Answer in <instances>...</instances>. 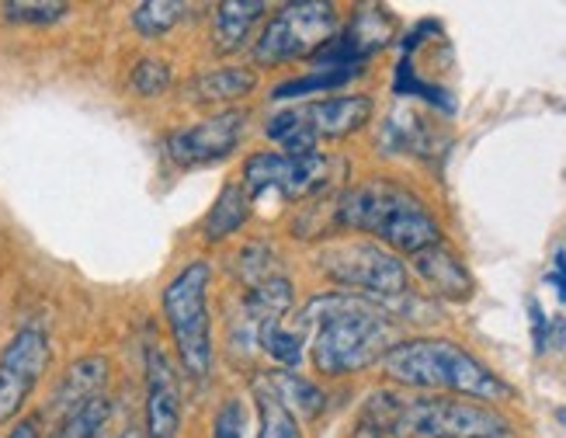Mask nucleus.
I'll return each instance as SVG.
<instances>
[{"label":"nucleus","mask_w":566,"mask_h":438,"mask_svg":"<svg viewBox=\"0 0 566 438\" xmlns=\"http://www.w3.org/2000/svg\"><path fill=\"white\" fill-rule=\"evenodd\" d=\"M313 334V362L324 376H348L386 358L397 341V321L386 303L358 292H324L300 313V334Z\"/></svg>","instance_id":"1"},{"label":"nucleus","mask_w":566,"mask_h":438,"mask_svg":"<svg viewBox=\"0 0 566 438\" xmlns=\"http://www.w3.org/2000/svg\"><path fill=\"white\" fill-rule=\"evenodd\" d=\"M382 369L400 386L438 389V394L470 397L483 404H497L511 397V386L490 369V365H483L473 352H465L462 345L446 337L400 341V345L382 358Z\"/></svg>","instance_id":"2"},{"label":"nucleus","mask_w":566,"mask_h":438,"mask_svg":"<svg viewBox=\"0 0 566 438\" xmlns=\"http://www.w3.org/2000/svg\"><path fill=\"white\" fill-rule=\"evenodd\" d=\"M337 223L376 237L389 243L392 251H403L410 258L441 243V227L434 223L428 206L410 188L386 178H373L344 191L337 206Z\"/></svg>","instance_id":"3"},{"label":"nucleus","mask_w":566,"mask_h":438,"mask_svg":"<svg viewBox=\"0 0 566 438\" xmlns=\"http://www.w3.org/2000/svg\"><path fill=\"white\" fill-rule=\"evenodd\" d=\"M392 438H507L511 421L497 407L470 397H400L389 425Z\"/></svg>","instance_id":"4"},{"label":"nucleus","mask_w":566,"mask_h":438,"mask_svg":"<svg viewBox=\"0 0 566 438\" xmlns=\"http://www.w3.org/2000/svg\"><path fill=\"white\" fill-rule=\"evenodd\" d=\"M209 282L212 268L206 261H191L164 289V316L175 337L178 358L191 379H206L212 373V331H209Z\"/></svg>","instance_id":"5"},{"label":"nucleus","mask_w":566,"mask_h":438,"mask_svg":"<svg viewBox=\"0 0 566 438\" xmlns=\"http://www.w3.org/2000/svg\"><path fill=\"white\" fill-rule=\"evenodd\" d=\"M319 268L337 285L355 289L358 296L365 292L368 300H379L386 306L407 296V264L373 240L334 243V248L319 254Z\"/></svg>","instance_id":"6"},{"label":"nucleus","mask_w":566,"mask_h":438,"mask_svg":"<svg viewBox=\"0 0 566 438\" xmlns=\"http://www.w3.org/2000/svg\"><path fill=\"white\" fill-rule=\"evenodd\" d=\"M337 32V8L324 0H300L285 4L254 45V60L261 66H279L300 56H313Z\"/></svg>","instance_id":"7"},{"label":"nucleus","mask_w":566,"mask_h":438,"mask_svg":"<svg viewBox=\"0 0 566 438\" xmlns=\"http://www.w3.org/2000/svg\"><path fill=\"white\" fill-rule=\"evenodd\" d=\"M331 181V157L327 154H254L243 167V188L251 195V206L264 199H310L324 191Z\"/></svg>","instance_id":"8"},{"label":"nucleus","mask_w":566,"mask_h":438,"mask_svg":"<svg viewBox=\"0 0 566 438\" xmlns=\"http://www.w3.org/2000/svg\"><path fill=\"white\" fill-rule=\"evenodd\" d=\"M49 365V341L42 331L24 327L11 337V345L0 355V421L18 418V410L29 400L35 383Z\"/></svg>","instance_id":"9"},{"label":"nucleus","mask_w":566,"mask_h":438,"mask_svg":"<svg viewBox=\"0 0 566 438\" xmlns=\"http://www.w3.org/2000/svg\"><path fill=\"white\" fill-rule=\"evenodd\" d=\"M243 122H248L243 112H223V115L199 122V126L178 129L167 136V154L181 167H202V164L227 160L243 139Z\"/></svg>","instance_id":"10"},{"label":"nucleus","mask_w":566,"mask_h":438,"mask_svg":"<svg viewBox=\"0 0 566 438\" xmlns=\"http://www.w3.org/2000/svg\"><path fill=\"white\" fill-rule=\"evenodd\" d=\"M181 383L160 348L146 352V438H178Z\"/></svg>","instance_id":"11"},{"label":"nucleus","mask_w":566,"mask_h":438,"mask_svg":"<svg viewBox=\"0 0 566 438\" xmlns=\"http://www.w3.org/2000/svg\"><path fill=\"white\" fill-rule=\"evenodd\" d=\"M303 118L316 139H340L358 133L373 118V97L352 94V97H331V102H313L303 108Z\"/></svg>","instance_id":"12"},{"label":"nucleus","mask_w":566,"mask_h":438,"mask_svg":"<svg viewBox=\"0 0 566 438\" xmlns=\"http://www.w3.org/2000/svg\"><path fill=\"white\" fill-rule=\"evenodd\" d=\"M413 268H417V275L438 292V296L470 300V292H473L470 272H465V264L449 248H441V243H434V248H428L421 254H413Z\"/></svg>","instance_id":"13"},{"label":"nucleus","mask_w":566,"mask_h":438,"mask_svg":"<svg viewBox=\"0 0 566 438\" xmlns=\"http://www.w3.org/2000/svg\"><path fill=\"white\" fill-rule=\"evenodd\" d=\"M108 379V358L102 355H91V358H81V362H73L60 389H56V400L53 407L60 414H77L81 407H87L91 400H97V394H102V386Z\"/></svg>","instance_id":"14"},{"label":"nucleus","mask_w":566,"mask_h":438,"mask_svg":"<svg viewBox=\"0 0 566 438\" xmlns=\"http://www.w3.org/2000/svg\"><path fill=\"white\" fill-rule=\"evenodd\" d=\"M264 11L268 8L261 0H227V4H219L212 14V39L219 53H237Z\"/></svg>","instance_id":"15"},{"label":"nucleus","mask_w":566,"mask_h":438,"mask_svg":"<svg viewBox=\"0 0 566 438\" xmlns=\"http://www.w3.org/2000/svg\"><path fill=\"white\" fill-rule=\"evenodd\" d=\"M251 216V195L243 188V181H227L223 191H219V199L212 202L206 223H202V237L209 243L216 240H227L230 233H237L243 223H248Z\"/></svg>","instance_id":"16"},{"label":"nucleus","mask_w":566,"mask_h":438,"mask_svg":"<svg viewBox=\"0 0 566 438\" xmlns=\"http://www.w3.org/2000/svg\"><path fill=\"white\" fill-rule=\"evenodd\" d=\"M258 87V73L243 70V66H219L206 70L195 77L191 91L199 102H237V97L251 94Z\"/></svg>","instance_id":"17"},{"label":"nucleus","mask_w":566,"mask_h":438,"mask_svg":"<svg viewBox=\"0 0 566 438\" xmlns=\"http://www.w3.org/2000/svg\"><path fill=\"white\" fill-rule=\"evenodd\" d=\"M254 404H258V438H303L295 414L279 400L268 379L254 386Z\"/></svg>","instance_id":"18"},{"label":"nucleus","mask_w":566,"mask_h":438,"mask_svg":"<svg viewBox=\"0 0 566 438\" xmlns=\"http://www.w3.org/2000/svg\"><path fill=\"white\" fill-rule=\"evenodd\" d=\"M268 383H272V389L279 394V400L292 410L300 414V418L313 421L319 418V410H324V389L313 386L310 379L303 376H289V373H279V376H264Z\"/></svg>","instance_id":"19"},{"label":"nucleus","mask_w":566,"mask_h":438,"mask_svg":"<svg viewBox=\"0 0 566 438\" xmlns=\"http://www.w3.org/2000/svg\"><path fill=\"white\" fill-rule=\"evenodd\" d=\"M361 66H327V70H316V73H306V77H295V81H285L272 91L275 102H289V97H306V94H319V91H334V87H344L348 81L358 77Z\"/></svg>","instance_id":"20"},{"label":"nucleus","mask_w":566,"mask_h":438,"mask_svg":"<svg viewBox=\"0 0 566 438\" xmlns=\"http://www.w3.org/2000/svg\"><path fill=\"white\" fill-rule=\"evenodd\" d=\"M185 14H188V8L178 4V0H146V4H139L133 11V29L146 39H157L175 29Z\"/></svg>","instance_id":"21"},{"label":"nucleus","mask_w":566,"mask_h":438,"mask_svg":"<svg viewBox=\"0 0 566 438\" xmlns=\"http://www.w3.org/2000/svg\"><path fill=\"white\" fill-rule=\"evenodd\" d=\"M392 91H397V94H407V97H421V102L434 105L438 112H446V115H452V112H455L452 94H449L446 87L424 84L421 77H417L410 56H403V60H400V66H397V81H392Z\"/></svg>","instance_id":"22"},{"label":"nucleus","mask_w":566,"mask_h":438,"mask_svg":"<svg viewBox=\"0 0 566 438\" xmlns=\"http://www.w3.org/2000/svg\"><path fill=\"white\" fill-rule=\"evenodd\" d=\"M108 400H91L87 407H81L77 414H70V418L60 425V431L53 438H94L97 431H102L108 425Z\"/></svg>","instance_id":"23"},{"label":"nucleus","mask_w":566,"mask_h":438,"mask_svg":"<svg viewBox=\"0 0 566 438\" xmlns=\"http://www.w3.org/2000/svg\"><path fill=\"white\" fill-rule=\"evenodd\" d=\"M66 4H56V0H11L4 4V18L18 21V24H53L60 18H66Z\"/></svg>","instance_id":"24"},{"label":"nucleus","mask_w":566,"mask_h":438,"mask_svg":"<svg viewBox=\"0 0 566 438\" xmlns=\"http://www.w3.org/2000/svg\"><path fill=\"white\" fill-rule=\"evenodd\" d=\"M129 81H133V91L139 97H157L170 87V66L164 60H154V56H146L133 66L129 73Z\"/></svg>","instance_id":"25"},{"label":"nucleus","mask_w":566,"mask_h":438,"mask_svg":"<svg viewBox=\"0 0 566 438\" xmlns=\"http://www.w3.org/2000/svg\"><path fill=\"white\" fill-rule=\"evenodd\" d=\"M261 348L272 355L275 362H282V365H300L303 362V334L275 327V331H268L261 337Z\"/></svg>","instance_id":"26"},{"label":"nucleus","mask_w":566,"mask_h":438,"mask_svg":"<svg viewBox=\"0 0 566 438\" xmlns=\"http://www.w3.org/2000/svg\"><path fill=\"white\" fill-rule=\"evenodd\" d=\"M212 438H243V407L237 400L223 404L216 414Z\"/></svg>","instance_id":"27"},{"label":"nucleus","mask_w":566,"mask_h":438,"mask_svg":"<svg viewBox=\"0 0 566 438\" xmlns=\"http://www.w3.org/2000/svg\"><path fill=\"white\" fill-rule=\"evenodd\" d=\"M528 316H532V337H535V352L546 355L549 348V327L553 321L543 313V306H538V300H528Z\"/></svg>","instance_id":"28"},{"label":"nucleus","mask_w":566,"mask_h":438,"mask_svg":"<svg viewBox=\"0 0 566 438\" xmlns=\"http://www.w3.org/2000/svg\"><path fill=\"white\" fill-rule=\"evenodd\" d=\"M546 282H553V285H556V292H559V303H566V248H559V251H556L553 272L546 275Z\"/></svg>","instance_id":"29"},{"label":"nucleus","mask_w":566,"mask_h":438,"mask_svg":"<svg viewBox=\"0 0 566 438\" xmlns=\"http://www.w3.org/2000/svg\"><path fill=\"white\" fill-rule=\"evenodd\" d=\"M39 418H24V421H18L14 428H11V435L8 438H39Z\"/></svg>","instance_id":"30"},{"label":"nucleus","mask_w":566,"mask_h":438,"mask_svg":"<svg viewBox=\"0 0 566 438\" xmlns=\"http://www.w3.org/2000/svg\"><path fill=\"white\" fill-rule=\"evenodd\" d=\"M549 345L566 348V321H553V327H549Z\"/></svg>","instance_id":"31"},{"label":"nucleus","mask_w":566,"mask_h":438,"mask_svg":"<svg viewBox=\"0 0 566 438\" xmlns=\"http://www.w3.org/2000/svg\"><path fill=\"white\" fill-rule=\"evenodd\" d=\"M556 418H559V425H566V407H559V410H556Z\"/></svg>","instance_id":"32"},{"label":"nucleus","mask_w":566,"mask_h":438,"mask_svg":"<svg viewBox=\"0 0 566 438\" xmlns=\"http://www.w3.org/2000/svg\"><path fill=\"white\" fill-rule=\"evenodd\" d=\"M122 438H139V431H133V428H129V431H122Z\"/></svg>","instance_id":"33"},{"label":"nucleus","mask_w":566,"mask_h":438,"mask_svg":"<svg viewBox=\"0 0 566 438\" xmlns=\"http://www.w3.org/2000/svg\"><path fill=\"white\" fill-rule=\"evenodd\" d=\"M94 438H108V435H105V428H102V431H97V435H94Z\"/></svg>","instance_id":"34"}]
</instances>
